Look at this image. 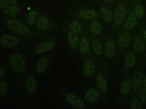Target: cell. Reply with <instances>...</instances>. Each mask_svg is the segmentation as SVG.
<instances>
[{
  "mask_svg": "<svg viewBox=\"0 0 146 109\" xmlns=\"http://www.w3.org/2000/svg\"><path fill=\"white\" fill-rule=\"evenodd\" d=\"M7 83L3 81L0 82V95L4 94L7 91Z\"/></svg>",
  "mask_w": 146,
  "mask_h": 109,
  "instance_id": "obj_33",
  "label": "cell"
},
{
  "mask_svg": "<svg viewBox=\"0 0 146 109\" xmlns=\"http://www.w3.org/2000/svg\"><path fill=\"white\" fill-rule=\"evenodd\" d=\"M131 83L130 80L128 78L126 79L123 81L120 88L121 94L123 95H127L129 92Z\"/></svg>",
  "mask_w": 146,
  "mask_h": 109,
  "instance_id": "obj_21",
  "label": "cell"
},
{
  "mask_svg": "<svg viewBox=\"0 0 146 109\" xmlns=\"http://www.w3.org/2000/svg\"><path fill=\"white\" fill-rule=\"evenodd\" d=\"M11 67L15 71L22 72L25 69L26 63L23 55L20 54H16L13 55L9 60Z\"/></svg>",
  "mask_w": 146,
  "mask_h": 109,
  "instance_id": "obj_1",
  "label": "cell"
},
{
  "mask_svg": "<svg viewBox=\"0 0 146 109\" xmlns=\"http://www.w3.org/2000/svg\"><path fill=\"white\" fill-rule=\"evenodd\" d=\"M139 97L143 103H146V77L144 78L139 92Z\"/></svg>",
  "mask_w": 146,
  "mask_h": 109,
  "instance_id": "obj_23",
  "label": "cell"
},
{
  "mask_svg": "<svg viewBox=\"0 0 146 109\" xmlns=\"http://www.w3.org/2000/svg\"><path fill=\"white\" fill-rule=\"evenodd\" d=\"M97 85L99 89L102 92L105 91L107 89V85L106 79L104 76L98 75L96 77Z\"/></svg>",
  "mask_w": 146,
  "mask_h": 109,
  "instance_id": "obj_15",
  "label": "cell"
},
{
  "mask_svg": "<svg viewBox=\"0 0 146 109\" xmlns=\"http://www.w3.org/2000/svg\"><path fill=\"white\" fill-rule=\"evenodd\" d=\"M137 19L134 13H130L128 15L124 24V27L127 29H130L135 26Z\"/></svg>",
  "mask_w": 146,
  "mask_h": 109,
  "instance_id": "obj_13",
  "label": "cell"
},
{
  "mask_svg": "<svg viewBox=\"0 0 146 109\" xmlns=\"http://www.w3.org/2000/svg\"><path fill=\"white\" fill-rule=\"evenodd\" d=\"M69 27L70 29L76 33L80 32L81 30V26L80 24L76 21L72 22L70 24Z\"/></svg>",
  "mask_w": 146,
  "mask_h": 109,
  "instance_id": "obj_29",
  "label": "cell"
},
{
  "mask_svg": "<svg viewBox=\"0 0 146 109\" xmlns=\"http://www.w3.org/2000/svg\"><path fill=\"white\" fill-rule=\"evenodd\" d=\"M19 9L16 6H12L5 9V13L6 15L9 16H14L19 11Z\"/></svg>",
  "mask_w": 146,
  "mask_h": 109,
  "instance_id": "obj_28",
  "label": "cell"
},
{
  "mask_svg": "<svg viewBox=\"0 0 146 109\" xmlns=\"http://www.w3.org/2000/svg\"><path fill=\"white\" fill-rule=\"evenodd\" d=\"M134 11L136 16L139 18H142L144 14V9L142 6L139 5H136L134 7Z\"/></svg>",
  "mask_w": 146,
  "mask_h": 109,
  "instance_id": "obj_30",
  "label": "cell"
},
{
  "mask_svg": "<svg viewBox=\"0 0 146 109\" xmlns=\"http://www.w3.org/2000/svg\"><path fill=\"white\" fill-rule=\"evenodd\" d=\"M49 63V60L46 57L40 59L38 62L36 66V70L37 72H43L46 68Z\"/></svg>",
  "mask_w": 146,
  "mask_h": 109,
  "instance_id": "obj_16",
  "label": "cell"
},
{
  "mask_svg": "<svg viewBox=\"0 0 146 109\" xmlns=\"http://www.w3.org/2000/svg\"><path fill=\"white\" fill-rule=\"evenodd\" d=\"M68 36L71 47L72 48H75L78 43V39L77 36L71 32H68Z\"/></svg>",
  "mask_w": 146,
  "mask_h": 109,
  "instance_id": "obj_26",
  "label": "cell"
},
{
  "mask_svg": "<svg viewBox=\"0 0 146 109\" xmlns=\"http://www.w3.org/2000/svg\"><path fill=\"white\" fill-rule=\"evenodd\" d=\"M3 69L1 67L0 68V79H1L3 76Z\"/></svg>",
  "mask_w": 146,
  "mask_h": 109,
  "instance_id": "obj_34",
  "label": "cell"
},
{
  "mask_svg": "<svg viewBox=\"0 0 146 109\" xmlns=\"http://www.w3.org/2000/svg\"><path fill=\"white\" fill-rule=\"evenodd\" d=\"M131 36L128 33H125L121 35L119 38L118 45L121 49H124L127 48L131 42Z\"/></svg>",
  "mask_w": 146,
  "mask_h": 109,
  "instance_id": "obj_7",
  "label": "cell"
},
{
  "mask_svg": "<svg viewBox=\"0 0 146 109\" xmlns=\"http://www.w3.org/2000/svg\"><path fill=\"white\" fill-rule=\"evenodd\" d=\"M26 86L27 91L31 94L35 93L36 90L35 78L32 75H29L26 81Z\"/></svg>",
  "mask_w": 146,
  "mask_h": 109,
  "instance_id": "obj_10",
  "label": "cell"
},
{
  "mask_svg": "<svg viewBox=\"0 0 146 109\" xmlns=\"http://www.w3.org/2000/svg\"><path fill=\"white\" fill-rule=\"evenodd\" d=\"M136 58L133 53L129 52L127 54L125 58V64L128 68H131L135 64Z\"/></svg>",
  "mask_w": 146,
  "mask_h": 109,
  "instance_id": "obj_22",
  "label": "cell"
},
{
  "mask_svg": "<svg viewBox=\"0 0 146 109\" xmlns=\"http://www.w3.org/2000/svg\"><path fill=\"white\" fill-rule=\"evenodd\" d=\"M67 101L72 106L78 108H83L84 106L83 101L79 97L72 94L66 96Z\"/></svg>",
  "mask_w": 146,
  "mask_h": 109,
  "instance_id": "obj_5",
  "label": "cell"
},
{
  "mask_svg": "<svg viewBox=\"0 0 146 109\" xmlns=\"http://www.w3.org/2000/svg\"><path fill=\"white\" fill-rule=\"evenodd\" d=\"M36 13L35 11L30 12L27 15V21L30 24H33L35 22Z\"/></svg>",
  "mask_w": 146,
  "mask_h": 109,
  "instance_id": "obj_31",
  "label": "cell"
},
{
  "mask_svg": "<svg viewBox=\"0 0 146 109\" xmlns=\"http://www.w3.org/2000/svg\"><path fill=\"white\" fill-rule=\"evenodd\" d=\"M54 45V43L52 41L40 44L35 47V52L37 54L44 53L52 48Z\"/></svg>",
  "mask_w": 146,
  "mask_h": 109,
  "instance_id": "obj_9",
  "label": "cell"
},
{
  "mask_svg": "<svg viewBox=\"0 0 146 109\" xmlns=\"http://www.w3.org/2000/svg\"><path fill=\"white\" fill-rule=\"evenodd\" d=\"M133 48L137 53L140 54L145 52L146 50V44L140 36L137 37L134 40L133 44Z\"/></svg>",
  "mask_w": 146,
  "mask_h": 109,
  "instance_id": "obj_6",
  "label": "cell"
},
{
  "mask_svg": "<svg viewBox=\"0 0 146 109\" xmlns=\"http://www.w3.org/2000/svg\"><path fill=\"white\" fill-rule=\"evenodd\" d=\"M106 3L110 4L112 3V0H103Z\"/></svg>",
  "mask_w": 146,
  "mask_h": 109,
  "instance_id": "obj_35",
  "label": "cell"
},
{
  "mask_svg": "<svg viewBox=\"0 0 146 109\" xmlns=\"http://www.w3.org/2000/svg\"><path fill=\"white\" fill-rule=\"evenodd\" d=\"M7 26L10 30L22 34H28L29 32L28 27L20 22L15 20H8Z\"/></svg>",
  "mask_w": 146,
  "mask_h": 109,
  "instance_id": "obj_2",
  "label": "cell"
},
{
  "mask_svg": "<svg viewBox=\"0 0 146 109\" xmlns=\"http://www.w3.org/2000/svg\"><path fill=\"white\" fill-rule=\"evenodd\" d=\"M90 28L92 32L96 34H98L101 32V26L100 23L97 21L93 20L91 22Z\"/></svg>",
  "mask_w": 146,
  "mask_h": 109,
  "instance_id": "obj_25",
  "label": "cell"
},
{
  "mask_svg": "<svg viewBox=\"0 0 146 109\" xmlns=\"http://www.w3.org/2000/svg\"><path fill=\"white\" fill-rule=\"evenodd\" d=\"M143 36L144 39L146 41V30L144 31L143 33Z\"/></svg>",
  "mask_w": 146,
  "mask_h": 109,
  "instance_id": "obj_36",
  "label": "cell"
},
{
  "mask_svg": "<svg viewBox=\"0 0 146 109\" xmlns=\"http://www.w3.org/2000/svg\"><path fill=\"white\" fill-rule=\"evenodd\" d=\"M126 11L123 5H120L117 8L114 16V22L116 25H119L122 23L126 15Z\"/></svg>",
  "mask_w": 146,
  "mask_h": 109,
  "instance_id": "obj_3",
  "label": "cell"
},
{
  "mask_svg": "<svg viewBox=\"0 0 146 109\" xmlns=\"http://www.w3.org/2000/svg\"><path fill=\"white\" fill-rule=\"evenodd\" d=\"M79 47L80 51L82 53H87L90 50V45L88 39L85 37L82 38L80 40Z\"/></svg>",
  "mask_w": 146,
  "mask_h": 109,
  "instance_id": "obj_19",
  "label": "cell"
},
{
  "mask_svg": "<svg viewBox=\"0 0 146 109\" xmlns=\"http://www.w3.org/2000/svg\"><path fill=\"white\" fill-rule=\"evenodd\" d=\"M143 74L140 71H138L133 75L131 82L132 87L134 91L137 90L140 87L142 82Z\"/></svg>",
  "mask_w": 146,
  "mask_h": 109,
  "instance_id": "obj_8",
  "label": "cell"
},
{
  "mask_svg": "<svg viewBox=\"0 0 146 109\" xmlns=\"http://www.w3.org/2000/svg\"><path fill=\"white\" fill-rule=\"evenodd\" d=\"M80 16L84 19H92L96 17L97 13L92 9H86L80 11L78 13Z\"/></svg>",
  "mask_w": 146,
  "mask_h": 109,
  "instance_id": "obj_12",
  "label": "cell"
},
{
  "mask_svg": "<svg viewBox=\"0 0 146 109\" xmlns=\"http://www.w3.org/2000/svg\"><path fill=\"white\" fill-rule=\"evenodd\" d=\"M0 42L3 46L8 48L14 47L19 43V40L17 38L9 35L2 36L1 38Z\"/></svg>",
  "mask_w": 146,
  "mask_h": 109,
  "instance_id": "obj_4",
  "label": "cell"
},
{
  "mask_svg": "<svg viewBox=\"0 0 146 109\" xmlns=\"http://www.w3.org/2000/svg\"><path fill=\"white\" fill-rule=\"evenodd\" d=\"M100 12L102 18L104 20L108 22L111 20L113 13L110 9L105 7H102L100 9Z\"/></svg>",
  "mask_w": 146,
  "mask_h": 109,
  "instance_id": "obj_20",
  "label": "cell"
},
{
  "mask_svg": "<svg viewBox=\"0 0 146 109\" xmlns=\"http://www.w3.org/2000/svg\"><path fill=\"white\" fill-rule=\"evenodd\" d=\"M99 97L98 92L94 89L89 90L86 93L85 98L86 100L90 102H94L97 100Z\"/></svg>",
  "mask_w": 146,
  "mask_h": 109,
  "instance_id": "obj_14",
  "label": "cell"
},
{
  "mask_svg": "<svg viewBox=\"0 0 146 109\" xmlns=\"http://www.w3.org/2000/svg\"><path fill=\"white\" fill-rule=\"evenodd\" d=\"M130 107L133 109H141L142 108V106L139 101L135 99L132 101Z\"/></svg>",
  "mask_w": 146,
  "mask_h": 109,
  "instance_id": "obj_32",
  "label": "cell"
},
{
  "mask_svg": "<svg viewBox=\"0 0 146 109\" xmlns=\"http://www.w3.org/2000/svg\"><path fill=\"white\" fill-rule=\"evenodd\" d=\"M17 3L16 0H0V7L2 9H5L16 6Z\"/></svg>",
  "mask_w": 146,
  "mask_h": 109,
  "instance_id": "obj_24",
  "label": "cell"
},
{
  "mask_svg": "<svg viewBox=\"0 0 146 109\" xmlns=\"http://www.w3.org/2000/svg\"><path fill=\"white\" fill-rule=\"evenodd\" d=\"M106 55L108 57H111L114 54L115 47L114 42L112 41H108L106 43L105 49Z\"/></svg>",
  "mask_w": 146,
  "mask_h": 109,
  "instance_id": "obj_17",
  "label": "cell"
},
{
  "mask_svg": "<svg viewBox=\"0 0 146 109\" xmlns=\"http://www.w3.org/2000/svg\"><path fill=\"white\" fill-rule=\"evenodd\" d=\"M95 69L94 63L91 60H87L83 66V71L85 75L88 77L92 76L94 74Z\"/></svg>",
  "mask_w": 146,
  "mask_h": 109,
  "instance_id": "obj_11",
  "label": "cell"
},
{
  "mask_svg": "<svg viewBox=\"0 0 146 109\" xmlns=\"http://www.w3.org/2000/svg\"><path fill=\"white\" fill-rule=\"evenodd\" d=\"M49 22L48 20L45 17L41 16L37 19L36 26L40 30L46 29L49 27Z\"/></svg>",
  "mask_w": 146,
  "mask_h": 109,
  "instance_id": "obj_18",
  "label": "cell"
},
{
  "mask_svg": "<svg viewBox=\"0 0 146 109\" xmlns=\"http://www.w3.org/2000/svg\"><path fill=\"white\" fill-rule=\"evenodd\" d=\"M92 48L93 52L97 55H100L102 52V47L101 43L98 41L95 40L92 44Z\"/></svg>",
  "mask_w": 146,
  "mask_h": 109,
  "instance_id": "obj_27",
  "label": "cell"
}]
</instances>
